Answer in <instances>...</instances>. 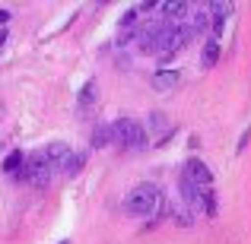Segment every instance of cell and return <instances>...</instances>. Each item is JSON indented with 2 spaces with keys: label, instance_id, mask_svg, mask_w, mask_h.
<instances>
[{
  "label": "cell",
  "instance_id": "cell-1",
  "mask_svg": "<svg viewBox=\"0 0 251 244\" xmlns=\"http://www.w3.org/2000/svg\"><path fill=\"white\" fill-rule=\"evenodd\" d=\"M124 209H127L130 216H137V219H150L156 225V222H162L169 216V200L153 181H143L124 197Z\"/></svg>",
  "mask_w": 251,
  "mask_h": 244
},
{
  "label": "cell",
  "instance_id": "cell-2",
  "mask_svg": "<svg viewBox=\"0 0 251 244\" xmlns=\"http://www.w3.org/2000/svg\"><path fill=\"white\" fill-rule=\"evenodd\" d=\"M111 143L121 149H143L147 146V130L134 117H121V121L111 124Z\"/></svg>",
  "mask_w": 251,
  "mask_h": 244
},
{
  "label": "cell",
  "instance_id": "cell-3",
  "mask_svg": "<svg viewBox=\"0 0 251 244\" xmlns=\"http://www.w3.org/2000/svg\"><path fill=\"white\" fill-rule=\"evenodd\" d=\"M181 175H188L191 181H194V187L201 190V194L213 187V175H210V168H207V165H203L201 159H188V165H184Z\"/></svg>",
  "mask_w": 251,
  "mask_h": 244
},
{
  "label": "cell",
  "instance_id": "cell-4",
  "mask_svg": "<svg viewBox=\"0 0 251 244\" xmlns=\"http://www.w3.org/2000/svg\"><path fill=\"white\" fill-rule=\"evenodd\" d=\"M86 159H89V155H86V149H70V153L61 159V165H57V171H61V175H67V177H74V175H80V171H83Z\"/></svg>",
  "mask_w": 251,
  "mask_h": 244
},
{
  "label": "cell",
  "instance_id": "cell-5",
  "mask_svg": "<svg viewBox=\"0 0 251 244\" xmlns=\"http://www.w3.org/2000/svg\"><path fill=\"white\" fill-rule=\"evenodd\" d=\"M178 80H181V70H169V67H162V70H156L153 76H150V86H153L156 92H169V89H175Z\"/></svg>",
  "mask_w": 251,
  "mask_h": 244
},
{
  "label": "cell",
  "instance_id": "cell-6",
  "mask_svg": "<svg viewBox=\"0 0 251 244\" xmlns=\"http://www.w3.org/2000/svg\"><path fill=\"white\" fill-rule=\"evenodd\" d=\"M143 130H147V133H156L159 140H166V136L172 133V127H169V117L162 114V111H153V114L147 117V127H143Z\"/></svg>",
  "mask_w": 251,
  "mask_h": 244
},
{
  "label": "cell",
  "instance_id": "cell-7",
  "mask_svg": "<svg viewBox=\"0 0 251 244\" xmlns=\"http://www.w3.org/2000/svg\"><path fill=\"white\" fill-rule=\"evenodd\" d=\"M220 54H223L220 42H216V38H210V42L201 48V64H203V70H213L216 61H220Z\"/></svg>",
  "mask_w": 251,
  "mask_h": 244
},
{
  "label": "cell",
  "instance_id": "cell-8",
  "mask_svg": "<svg viewBox=\"0 0 251 244\" xmlns=\"http://www.w3.org/2000/svg\"><path fill=\"white\" fill-rule=\"evenodd\" d=\"M42 153H45V159L54 165V171H57V165H61V159L70 153V146H67V143H61V140H54V143H48V146H42Z\"/></svg>",
  "mask_w": 251,
  "mask_h": 244
},
{
  "label": "cell",
  "instance_id": "cell-9",
  "mask_svg": "<svg viewBox=\"0 0 251 244\" xmlns=\"http://www.w3.org/2000/svg\"><path fill=\"white\" fill-rule=\"evenodd\" d=\"M89 143H92V149H105V146H108V143H111V124H99V127L92 130Z\"/></svg>",
  "mask_w": 251,
  "mask_h": 244
},
{
  "label": "cell",
  "instance_id": "cell-10",
  "mask_svg": "<svg viewBox=\"0 0 251 244\" xmlns=\"http://www.w3.org/2000/svg\"><path fill=\"white\" fill-rule=\"evenodd\" d=\"M169 216H172V219H175L181 228H191V222H194V219H191V209L184 206V203H172V206H169Z\"/></svg>",
  "mask_w": 251,
  "mask_h": 244
},
{
  "label": "cell",
  "instance_id": "cell-11",
  "mask_svg": "<svg viewBox=\"0 0 251 244\" xmlns=\"http://www.w3.org/2000/svg\"><path fill=\"white\" fill-rule=\"evenodd\" d=\"M23 162H25V155L19 153V149H13V153L3 159V171H6V175H16V171L23 168Z\"/></svg>",
  "mask_w": 251,
  "mask_h": 244
},
{
  "label": "cell",
  "instance_id": "cell-12",
  "mask_svg": "<svg viewBox=\"0 0 251 244\" xmlns=\"http://www.w3.org/2000/svg\"><path fill=\"white\" fill-rule=\"evenodd\" d=\"M96 92H99V89H96V80H89V83L80 89V108H86V105L96 102Z\"/></svg>",
  "mask_w": 251,
  "mask_h": 244
},
{
  "label": "cell",
  "instance_id": "cell-13",
  "mask_svg": "<svg viewBox=\"0 0 251 244\" xmlns=\"http://www.w3.org/2000/svg\"><path fill=\"white\" fill-rule=\"evenodd\" d=\"M207 10H210V13H213V16H216V19H226V16H229V13H232V10H235V6H232V3H210V6H207Z\"/></svg>",
  "mask_w": 251,
  "mask_h": 244
},
{
  "label": "cell",
  "instance_id": "cell-14",
  "mask_svg": "<svg viewBox=\"0 0 251 244\" xmlns=\"http://www.w3.org/2000/svg\"><path fill=\"white\" fill-rule=\"evenodd\" d=\"M248 140H251V130H245V133H242V140H239V153L248 146Z\"/></svg>",
  "mask_w": 251,
  "mask_h": 244
},
{
  "label": "cell",
  "instance_id": "cell-15",
  "mask_svg": "<svg viewBox=\"0 0 251 244\" xmlns=\"http://www.w3.org/2000/svg\"><path fill=\"white\" fill-rule=\"evenodd\" d=\"M6 19H10V13H6V10H0V25H3Z\"/></svg>",
  "mask_w": 251,
  "mask_h": 244
},
{
  "label": "cell",
  "instance_id": "cell-16",
  "mask_svg": "<svg viewBox=\"0 0 251 244\" xmlns=\"http://www.w3.org/2000/svg\"><path fill=\"white\" fill-rule=\"evenodd\" d=\"M3 42H6V29H0V48H3Z\"/></svg>",
  "mask_w": 251,
  "mask_h": 244
},
{
  "label": "cell",
  "instance_id": "cell-17",
  "mask_svg": "<svg viewBox=\"0 0 251 244\" xmlns=\"http://www.w3.org/2000/svg\"><path fill=\"white\" fill-rule=\"evenodd\" d=\"M61 244H67V241H61Z\"/></svg>",
  "mask_w": 251,
  "mask_h": 244
}]
</instances>
